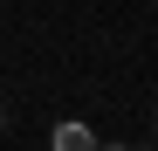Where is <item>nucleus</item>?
Masks as SVG:
<instances>
[{
  "label": "nucleus",
  "instance_id": "obj_1",
  "mask_svg": "<svg viewBox=\"0 0 158 151\" xmlns=\"http://www.w3.org/2000/svg\"><path fill=\"white\" fill-rule=\"evenodd\" d=\"M55 151H96L89 124H62V131H55Z\"/></svg>",
  "mask_w": 158,
  "mask_h": 151
},
{
  "label": "nucleus",
  "instance_id": "obj_2",
  "mask_svg": "<svg viewBox=\"0 0 158 151\" xmlns=\"http://www.w3.org/2000/svg\"><path fill=\"white\" fill-rule=\"evenodd\" d=\"M0 131H7V110H0Z\"/></svg>",
  "mask_w": 158,
  "mask_h": 151
}]
</instances>
